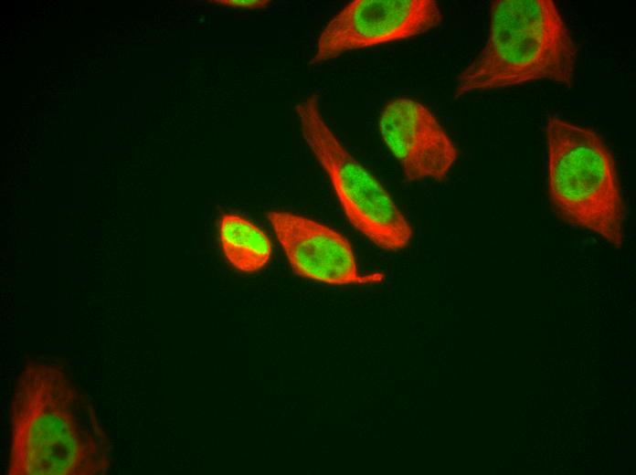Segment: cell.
Wrapping results in <instances>:
<instances>
[{
	"instance_id": "1",
	"label": "cell",
	"mask_w": 636,
	"mask_h": 475,
	"mask_svg": "<svg viewBox=\"0 0 636 475\" xmlns=\"http://www.w3.org/2000/svg\"><path fill=\"white\" fill-rule=\"evenodd\" d=\"M9 475H102L110 440L89 399L64 370L28 362L11 402Z\"/></svg>"
},
{
	"instance_id": "2",
	"label": "cell",
	"mask_w": 636,
	"mask_h": 475,
	"mask_svg": "<svg viewBox=\"0 0 636 475\" xmlns=\"http://www.w3.org/2000/svg\"><path fill=\"white\" fill-rule=\"evenodd\" d=\"M578 47L552 0H496L487 40L457 77L455 96L538 80L570 87Z\"/></svg>"
},
{
	"instance_id": "3",
	"label": "cell",
	"mask_w": 636,
	"mask_h": 475,
	"mask_svg": "<svg viewBox=\"0 0 636 475\" xmlns=\"http://www.w3.org/2000/svg\"><path fill=\"white\" fill-rule=\"evenodd\" d=\"M545 134L553 210L565 224L620 248L626 205L610 150L593 129L556 116L547 118Z\"/></svg>"
},
{
	"instance_id": "4",
	"label": "cell",
	"mask_w": 636,
	"mask_h": 475,
	"mask_svg": "<svg viewBox=\"0 0 636 475\" xmlns=\"http://www.w3.org/2000/svg\"><path fill=\"white\" fill-rule=\"evenodd\" d=\"M302 137L326 173L349 223L377 248L398 251L412 228L382 184L342 144L326 122L317 94L294 106Z\"/></svg>"
},
{
	"instance_id": "5",
	"label": "cell",
	"mask_w": 636,
	"mask_h": 475,
	"mask_svg": "<svg viewBox=\"0 0 636 475\" xmlns=\"http://www.w3.org/2000/svg\"><path fill=\"white\" fill-rule=\"evenodd\" d=\"M442 19L435 0L351 1L321 31L310 64L424 34L440 26Z\"/></svg>"
},
{
	"instance_id": "6",
	"label": "cell",
	"mask_w": 636,
	"mask_h": 475,
	"mask_svg": "<svg viewBox=\"0 0 636 475\" xmlns=\"http://www.w3.org/2000/svg\"><path fill=\"white\" fill-rule=\"evenodd\" d=\"M378 131L408 182L442 181L456 163L455 143L435 114L414 99L387 101L379 113Z\"/></svg>"
},
{
	"instance_id": "7",
	"label": "cell",
	"mask_w": 636,
	"mask_h": 475,
	"mask_svg": "<svg viewBox=\"0 0 636 475\" xmlns=\"http://www.w3.org/2000/svg\"><path fill=\"white\" fill-rule=\"evenodd\" d=\"M295 274L328 284L362 282L348 239L334 228L288 211L267 214Z\"/></svg>"
},
{
	"instance_id": "8",
	"label": "cell",
	"mask_w": 636,
	"mask_h": 475,
	"mask_svg": "<svg viewBox=\"0 0 636 475\" xmlns=\"http://www.w3.org/2000/svg\"><path fill=\"white\" fill-rule=\"evenodd\" d=\"M222 251L235 269L254 272L262 269L271 256V244L263 230L238 214H224L219 220Z\"/></svg>"
},
{
	"instance_id": "9",
	"label": "cell",
	"mask_w": 636,
	"mask_h": 475,
	"mask_svg": "<svg viewBox=\"0 0 636 475\" xmlns=\"http://www.w3.org/2000/svg\"><path fill=\"white\" fill-rule=\"evenodd\" d=\"M209 3L227 7L259 10L269 7L272 2L270 0H211Z\"/></svg>"
}]
</instances>
